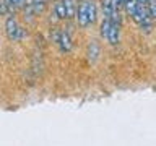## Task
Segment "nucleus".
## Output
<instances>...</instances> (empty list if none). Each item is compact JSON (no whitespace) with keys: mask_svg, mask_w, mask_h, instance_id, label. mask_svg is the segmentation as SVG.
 Here are the masks:
<instances>
[{"mask_svg":"<svg viewBox=\"0 0 156 146\" xmlns=\"http://www.w3.org/2000/svg\"><path fill=\"white\" fill-rule=\"evenodd\" d=\"M107 42L112 44V46H115V44H119V39H120V31H119V24L117 23H111V28L109 31H107Z\"/></svg>","mask_w":156,"mask_h":146,"instance_id":"obj_3","label":"nucleus"},{"mask_svg":"<svg viewBox=\"0 0 156 146\" xmlns=\"http://www.w3.org/2000/svg\"><path fill=\"white\" fill-rule=\"evenodd\" d=\"M52 39L55 41L60 49L63 52H68L72 49V39H70V34L67 31H60V29H55V31L52 33Z\"/></svg>","mask_w":156,"mask_h":146,"instance_id":"obj_2","label":"nucleus"},{"mask_svg":"<svg viewBox=\"0 0 156 146\" xmlns=\"http://www.w3.org/2000/svg\"><path fill=\"white\" fill-rule=\"evenodd\" d=\"M111 19L109 18H104L102 19V23H101V36L102 37H106L107 36V31H109V28H111Z\"/></svg>","mask_w":156,"mask_h":146,"instance_id":"obj_10","label":"nucleus"},{"mask_svg":"<svg viewBox=\"0 0 156 146\" xmlns=\"http://www.w3.org/2000/svg\"><path fill=\"white\" fill-rule=\"evenodd\" d=\"M146 12H148L150 18L156 19V0H150V2L146 3Z\"/></svg>","mask_w":156,"mask_h":146,"instance_id":"obj_9","label":"nucleus"},{"mask_svg":"<svg viewBox=\"0 0 156 146\" xmlns=\"http://www.w3.org/2000/svg\"><path fill=\"white\" fill-rule=\"evenodd\" d=\"M5 31H7L8 39L12 41H18V39L23 37V28L18 24V21L13 16H8L7 21H5Z\"/></svg>","mask_w":156,"mask_h":146,"instance_id":"obj_1","label":"nucleus"},{"mask_svg":"<svg viewBox=\"0 0 156 146\" xmlns=\"http://www.w3.org/2000/svg\"><path fill=\"white\" fill-rule=\"evenodd\" d=\"M125 5V10H127V13L130 15V16H133L135 12H136V7H138V3H136V0H125L124 2Z\"/></svg>","mask_w":156,"mask_h":146,"instance_id":"obj_8","label":"nucleus"},{"mask_svg":"<svg viewBox=\"0 0 156 146\" xmlns=\"http://www.w3.org/2000/svg\"><path fill=\"white\" fill-rule=\"evenodd\" d=\"M0 3H2V2H0Z\"/></svg>","mask_w":156,"mask_h":146,"instance_id":"obj_14","label":"nucleus"},{"mask_svg":"<svg viewBox=\"0 0 156 146\" xmlns=\"http://www.w3.org/2000/svg\"><path fill=\"white\" fill-rule=\"evenodd\" d=\"M150 2V0H136V3H138V5H145V7H146V3H148Z\"/></svg>","mask_w":156,"mask_h":146,"instance_id":"obj_12","label":"nucleus"},{"mask_svg":"<svg viewBox=\"0 0 156 146\" xmlns=\"http://www.w3.org/2000/svg\"><path fill=\"white\" fill-rule=\"evenodd\" d=\"M23 3H24V0H7V5L10 8H20V7H23Z\"/></svg>","mask_w":156,"mask_h":146,"instance_id":"obj_11","label":"nucleus"},{"mask_svg":"<svg viewBox=\"0 0 156 146\" xmlns=\"http://www.w3.org/2000/svg\"><path fill=\"white\" fill-rule=\"evenodd\" d=\"M54 13H55V16H57V18H60V19L68 18L67 3H65V2H57L55 5H54Z\"/></svg>","mask_w":156,"mask_h":146,"instance_id":"obj_4","label":"nucleus"},{"mask_svg":"<svg viewBox=\"0 0 156 146\" xmlns=\"http://www.w3.org/2000/svg\"><path fill=\"white\" fill-rule=\"evenodd\" d=\"M85 2H90V0H85Z\"/></svg>","mask_w":156,"mask_h":146,"instance_id":"obj_13","label":"nucleus"},{"mask_svg":"<svg viewBox=\"0 0 156 146\" xmlns=\"http://www.w3.org/2000/svg\"><path fill=\"white\" fill-rule=\"evenodd\" d=\"M86 13H88V21H90V24H93L96 21V16H98L96 5L93 2H86Z\"/></svg>","mask_w":156,"mask_h":146,"instance_id":"obj_7","label":"nucleus"},{"mask_svg":"<svg viewBox=\"0 0 156 146\" xmlns=\"http://www.w3.org/2000/svg\"><path fill=\"white\" fill-rule=\"evenodd\" d=\"M76 19H78V23H80V26H88V24H90V21H88V13H86V2L81 3V7L78 8Z\"/></svg>","mask_w":156,"mask_h":146,"instance_id":"obj_5","label":"nucleus"},{"mask_svg":"<svg viewBox=\"0 0 156 146\" xmlns=\"http://www.w3.org/2000/svg\"><path fill=\"white\" fill-rule=\"evenodd\" d=\"M46 3H47V0H29V7L33 8L34 15L42 13V10L46 8Z\"/></svg>","mask_w":156,"mask_h":146,"instance_id":"obj_6","label":"nucleus"}]
</instances>
